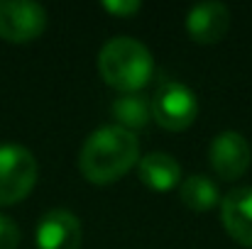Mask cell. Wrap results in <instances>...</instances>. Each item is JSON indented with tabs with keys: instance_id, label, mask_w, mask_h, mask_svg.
Masks as SVG:
<instances>
[{
	"instance_id": "obj_2",
	"label": "cell",
	"mask_w": 252,
	"mask_h": 249,
	"mask_svg": "<svg viewBox=\"0 0 252 249\" xmlns=\"http://www.w3.org/2000/svg\"><path fill=\"white\" fill-rule=\"evenodd\" d=\"M98 71L118 93H140L155 74L152 52L135 37H113L98 54Z\"/></svg>"
},
{
	"instance_id": "obj_6",
	"label": "cell",
	"mask_w": 252,
	"mask_h": 249,
	"mask_svg": "<svg viewBox=\"0 0 252 249\" xmlns=\"http://www.w3.org/2000/svg\"><path fill=\"white\" fill-rule=\"evenodd\" d=\"M208 164L216 171V176L225 181H235L245 176V171L252 164L250 142L235 130L218 132L208 144Z\"/></svg>"
},
{
	"instance_id": "obj_13",
	"label": "cell",
	"mask_w": 252,
	"mask_h": 249,
	"mask_svg": "<svg viewBox=\"0 0 252 249\" xmlns=\"http://www.w3.org/2000/svg\"><path fill=\"white\" fill-rule=\"evenodd\" d=\"M20 245V227L12 218L0 213V249H17Z\"/></svg>"
},
{
	"instance_id": "obj_12",
	"label": "cell",
	"mask_w": 252,
	"mask_h": 249,
	"mask_svg": "<svg viewBox=\"0 0 252 249\" xmlns=\"http://www.w3.org/2000/svg\"><path fill=\"white\" fill-rule=\"evenodd\" d=\"M179 198L193 213H206L220 203V191L208 176L193 173L179 183Z\"/></svg>"
},
{
	"instance_id": "obj_7",
	"label": "cell",
	"mask_w": 252,
	"mask_h": 249,
	"mask_svg": "<svg viewBox=\"0 0 252 249\" xmlns=\"http://www.w3.org/2000/svg\"><path fill=\"white\" fill-rule=\"evenodd\" d=\"M34 242L37 249H81V220L66 208H52L39 218Z\"/></svg>"
},
{
	"instance_id": "obj_1",
	"label": "cell",
	"mask_w": 252,
	"mask_h": 249,
	"mask_svg": "<svg viewBox=\"0 0 252 249\" xmlns=\"http://www.w3.org/2000/svg\"><path fill=\"white\" fill-rule=\"evenodd\" d=\"M140 162V142L132 132L105 125L88 135L79 154V168L86 181L105 186L123 178Z\"/></svg>"
},
{
	"instance_id": "obj_11",
	"label": "cell",
	"mask_w": 252,
	"mask_h": 249,
	"mask_svg": "<svg viewBox=\"0 0 252 249\" xmlns=\"http://www.w3.org/2000/svg\"><path fill=\"white\" fill-rule=\"evenodd\" d=\"M110 115L118 127L135 135L137 130H145L152 120L150 98L142 93H120L110 105Z\"/></svg>"
},
{
	"instance_id": "obj_8",
	"label": "cell",
	"mask_w": 252,
	"mask_h": 249,
	"mask_svg": "<svg viewBox=\"0 0 252 249\" xmlns=\"http://www.w3.org/2000/svg\"><path fill=\"white\" fill-rule=\"evenodd\" d=\"M186 34L196 44H218L230 29V10L223 2H198L186 12Z\"/></svg>"
},
{
	"instance_id": "obj_9",
	"label": "cell",
	"mask_w": 252,
	"mask_h": 249,
	"mask_svg": "<svg viewBox=\"0 0 252 249\" xmlns=\"http://www.w3.org/2000/svg\"><path fill=\"white\" fill-rule=\"evenodd\" d=\"M220 220L238 245L252 249V186H238L223 195Z\"/></svg>"
},
{
	"instance_id": "obj_4",
	"label": "cell",
	"mask_w": 252,
	"mask_h": 249,
	"mask_svg": "<svg viewBox=\"0 0 252 249\" xmlns=\"http://www.w3.org/2000/svg\"><path fill=\"white\" fill-rule=\"evenodd\" d=\"M39 166L22 144H0V205L20 203L37 183Z\"/></svg>"
},
{
	"instance_id": "obj_5",
	"label": "cell",
	"mask_w": 252,
	"mask_h": 249,
	"mask_svg": "<svg viewBox=\"0 0 252 249\" xmlns=\"http://www.w3.org/2000/svg\"><path fill=\"white\" fill-rule=\"evenodd\" d=\"M47 29V10L34 0H0V39L25 44Z\"/></svg>"
},
{
	"instance_id": "obj_10",
	"label": "cell",
	"mask_w": 252,
	"mask_h": 249,
	"mask_svg": "<svg viewBox=\"0 0 252 249\" xmlns=\"http://www.w3.org/2000/svg\"><path fill=\"white\" fill-rule=\"evenodd\" d=\"M137 173L147 188L159 191V193L171 191L174 186L181 183V164L167 152H150V154L140 157Z\"/></svg>"
},
{
	"instance_id": "obj_3",
	"label": "cell",
	"mask_w": 252,
	"mask_h": 249,
	"mask_svg": "<svg viewBox=\"0 0 252 249\" xmlns=\"http://www.w3.org/2000/svg\"><path fill=\"white\" fill-rule=\"evenodd\" d=\"M152 120L169 132H184L196 122L198 98L186 83L162 76L150 98Z\"/></svg>"
},
{
	"instance_id": "obj_14",
	"label": "cell",
	"mask_w": 252,
	"mask_h": 249,
	"mask_svg": "<svg viewBox=\"0 0 252 249\" xmlns=\"http://www.w3.org/2000/svg\"><path fill=\"white\" fill-rule=\"evenodd\" d=\"M103 10L115 15V17H130V15H137L142 10V2L140 0H105Z\"/></svg>"
}]
</instances>
